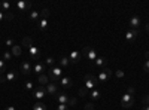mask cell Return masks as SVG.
<instances>
[{"instance_id": "6da1fadb", "label": "cell", "mask_w": 149, "mask_h": 110, "mask_svg": "<svg viewBox=\"0 0 149 110\" xmlns=\"http://www.w3.org/2000/svg\"><path fill=\"white\" fill-rule=\"evenodd\" d=\"M22 48H29V57H30V59H39L40 58L39 48H36L33 45V40L30 37H24L22 39Z\"/></svg>"}, {"instance_id": "7a4b0ae2", "label": "cell", "mask_w": 149, "mask_h": 110, "mask_svg": "<svg viewBox=\"0 0 149 110\" xmlns=\"http://www.w3.org/2000/svg\"><path fill=\"white\" fill-rule=\"evenodd\" d=\"M46 76L49 77V82H54V83H57V82L61 79V76H63V68H61L60 66L49 67V68L46 70Z\"/></svg>"}, {"instance_id": "3957f363", "label": "cell", "mask_w": 149, "mask_h": 110, "mask_svg": "<svg viewBox=\"0 0 149 110\" xmlns=\"http://www.w3.org/2000/svg\"><path fill=\"white\" fill-rule=\"evenodd\" d=\"M81 55L84 57V58H86L90 61V63H93L94 64V61L97 59V51L94 49V48H90V46H84L82 48V51H81Z\"/></svg>"}, {"instance_id": "277c9868", "label": "cell", "mask_w": 149, "mask_h": 110, "mask_svg": "<svg viewBox=\"0 0 149 110\" xmlns=\"http://www.w3.org/2000/svg\"><path fill=\"white\" fill-rule=\"evenodd\" d=\"M84 80H85V86H84V88H85L86 91H88V92H90V91H93V89H95L97 83H98L97 77H95V76H93L91 73H88V75L85 76V79H84Z\"/></svg>"}, {"instance_id": "5b68a950", "label": "cell", "mask_w": 149, "mask_h": 110, "mask_svg": "<svg viewBox=\"0 0 149 110\" xmlns=\"http://www.w3.org/2000/svg\"><path fill=\"white\" fill-rule=\"evenodd\" d=\"M121 104H122L124 109H131L134 106V97L130 92H125L121 98Z\"/></svg>"}, {"instance_id": "8992f818", "label": "cell", "mask_w": 149, "mask_h": 110, "mask_svg": "<svg viewBox=\"0 0 149 110\" xmlns=\"http://www.w3.org/2000/svg\"><path fill=\"white\" fill-rule=\"evenodd\" d=\"M112 73H113V71H112L110 68L104 67V68H103L100 73H98V77H97V80L100 82V83H104V82H107V79L112 76Z\"/></svg>"}, {"instance_id": "52a82bcc", "label": "cell", "mask_w": 149, "mask_h": 110, "mask_svg": "<svg viewBox=\"0 0 149 110\" xmlns=\"http://www.w3.org/2000/svg\"><path fill=\"white\" fill-rule=\"evenodd\" d=\"M45 95H46V86H42V85H39V86L33 91V97L37 101H40L42 98H45Z\"/></svg>"}, {"instance_id": "ba28073f", "label": "cell", "mask_w": 149, "mask_h": 110, "mask_svg": "<svg viewBox=\"0 0 149 110\" xmlns=\"http://www.w3.org/2000/svg\"><path fill=\"white\" fill-rule=\"evenodd\" d=\"M54 98L58 101V104H69V100H70V95L63 92V91H58V94L54 97Z\"/></svg>"}, {"instance_id": "9c48e42d", "label": "cell", "mask_w": 149, "mask_h": 110, "mask_svg": "<svg viewBox=\"0 0 149 110\" xmlns=\"http://www.w3.org/2000/svg\"><path fill=\"white\" fill-rule=\"evenodd\" d=\"M33 71L36 73L37 76H40V75H45L46 73V66H45V63H34V66H33Z\"/></svg>"}, {"instance_id": "30bf717a", "label": "cell", "mask_w": 149, "mask_h": 110, "mask_svg": "<svg viewBox=\"0 0 149 110\" xmlns=\"http://www.w3.org/2000/svg\"><path fill=\"white\" fill-rule=\"evenodd\" d=\"M137 36H139V30H134V28H130L127 33H125V40L128 43H133L136 39H137Z\"/></svg>"}, {"instance_id": "8fae6325", "label": "cell", "mask_w": 149, "mask_h": 110, "mask_svg": "<svg viewBox=\"0 0 149 110\" xmlns=\"http://www.w3.org/2000/svg\"><path fill=\"white\" fill-rule=\"evenodd\" d=\"M58 83H60L61 88H72L73 86V79L70 76H63L58 80Z\"/></svg>"}, {"instance_id": "7c38bea8", "label": "cell", "mask_w": 149, "mask_h": 110, "mask_svg": "<svg viewBox=\"0 0 149 110\" xmlns=\"http://www.w3.org/2000/svg\"><path fill=\"white\" fill-rule=\"evenodd\" d=\"M31 71H33V68H31V66H30L29 61H22L21 66H19V73H22V75H26V76H29Z\"/></svg>"}, {"instance_id": "4fadbf2b", "label": "cell", "mask_w": 149, "mask_h": 110, "mask_svg": "<svg viewBox=\"0 0 149 110\" xmlns=\"http://www.w3.org/2000/svg\"><path fill=\"white\" fill-rule=\"evenodd\" d=\"M15 8H17L19 12L29 10V9H31V2H24V0H19V2L15 3Z\"/></svg>"}, {"instance_id": "5bb4252c", "label": "cell", "mask_w": 149, "mask_h": 110, "mask_svg": "<svg viewBox=\"0 0 149 110\" xmlns=\"http://www.w3.org/2000/svg\"><path fill=\"white\" fill-rule=\"evenodd\" d=\"M46 94H49V95H57L58 94V85L57 83H54V82H49L48 85H46Z\"/></svg>"}, {"instance_id": "9a60e30c", "label": "cell", "mask_w": 149, "mask_h": 110, "mask_svg": "<svg viewBox=\"0 0 149 110\" xmlns=\"http://www.w3.org/2000/svg\"><path fill=\"white\" fill-rule=\"evenodd\" d=\"M69 61L70 63H73V64H76V63H79L81 61V58H82V55H81V52H78V51H72L70 54H69Z\"/></svg>"}, {"instance_id": "2e32d148", "label": "cell", "mask_w": 149, "mask_h": 110, "mask_svg": "<svg viewBox=\"0 0 149 110\" xmlns=\"http://www.w3.org/2000/svg\"><path fill=\"white\" fill-rule=\"evenodd\" d=\"M19 75V70H10V71H6V75H5V79L6 82H14Z\"/></svg>"}, {"instance_id": "e0dca14e", "label": "cell", "mask_w": 149, "mask_h": 110, "mask_svg": "<svg viewBox=\"0 0 149 110\" xmlns=\"http://www.w3.org/2000/svg\"><path fill=\"white\" fill-rule=\"evenodd\" d=\"M130 26H131V28L137 30V28L142 26V19H140V17H137V15L131 17V18H130Z\"/></svg>"}, {"instance_id": "ac0fdd59", "label": "cell", "mask_w": 149, "mask_h": 110, "mask_svg": "<svg viewBox=\"0 0 149 110\" xmlns=\"http://www.w3.org/2000/svg\"><path fill=\"white\" fill-rule=\"evenodd\" d=\"M48 27H49L48 19H46V18H40V19H39V22H37V28H39L40 31H46V30H48Z\"/></svg>"}, {"instance_id": "d6986e66", "label": "cell", "mask_w": 149, "mask_h": 110, "mask_svg": "<svg viewBox=\"0 0 149 110\" xmlns=\"http://www.w3.org/2000/svg\"><path fill=\"white\" fill-rule=\"evenodd\" d=\"M94 64L98 67V68H104L106 64H107V59L104 57H97V59L94 61Z\"/></svg>"}, {"instance_id": "ffe728a7", "label": "cell", "mask_w": 149, "mask_h": 110, "mask_svg": "<svg viewBox=\"0 0 149 110\" xmlns=\"http://www.w3.org/2000/svg\"><path fill=\"white\" fill-rule=\"evenodd\" d=\"M39 19H40V12L39 10H30V21L37 24Z\"/></svg>"}, {"instance_id": "44dd1931", "label": "cell", "mask_w": 149, "mask_h": 110, "mask_svg": "<svg viewBox=\"0 0 149 110\" xmlns=\"http://www.w3.org/2000/svg\"><path fill=\"white\" fill-rule=\"evenodd\" d=\"M12 9V5L9 2H0V10H3L5 14H8V12H10Z\"/></svg>"}, {"instance_id": "7402d4cb", "label": "cell", "mask_w": 149, "mask_h": 110, "mask_svg": "<svg viewBox=\"0 0 149 110\" xmlns=\"http://www.w3.org/2000/svg\"><path fill=\"white\" fill-rule=\"evenodd\" d=\"M37 80H39V83L42 85V86H46V85L49 83V77L46 75H40V76H37Z\"/></svg>"}, {"instance_id": "603a6c76", "label": "cell", "mask_w": 149, "mask_h": 110, "mask_svg": "<svg viewBox=\"0 0 149 110\" xmlns=\"http://www.w3.org/2000/svg\"><path fill=\"white\" fill-rule=\"evenodd\" d=\"M10 54L14 55V57H19V55H21V46L14 45V46L10 48Z\"/></svg>"}, {"instance_id": "cb8c5ba5", "label": "cell", "mask_w": 149, "mask_h": 110, "mask_svg": "<svg viewBox=\"0 0 149 110\" xmlns=\"http://www.w3.org/2000/svg\"><path fill=\"white\" fill-rule=\"evenodd\" d=\"M69 66H70L69 58H67V57H61V58H60V67H61V68H66V67H69Z\"/></svg>"}, {"instance_id": "d4e9b609", "label": "cell", "mask_w": 149, "mask_h": 110, "mask_svg": "<svg viewBox=\"0 0 149 110\" xmlns=\"http://www.w3.org/2000/svg\"><path fill=\"white\" fill-rule=\"evenodd\" d=\"M90 97H91L93 100H100L102 94H100V91H98V89H93V91H90Z\"/></svg>"}, {"instance_id": "484cf974", "label": "cell", "mask_w": 149, "mask_h": 110, "mask_svg": "<svg viewBox=\"0 0 149 110\" xmlns=\"http://www.w3.org/2000/svg\"><path fill=\"white\" fill-rule=\"evenodd\" d=\"M33 110H48V107H46L43 103L37 101V103H34V106H33Z\"/></svg>"}, {"instance_id": "4316f807", "label": "cell", "mask_w": 149, "mask_h": 110, "mask_svg": "<svg viewBox=\"0 0 149 110\" xmlns=\"http://www.w3.org/2000/svg\"><path fill=\"white\" fill-rule=\"evenodd\" d=\"M45 66H48V67H54V66H55V58L48 57V58L45 59Z\"/></svg>"}, {"instance_id": "83f0119b", "label": "cell", "mask_w": 149, "mask_h": 110, "mask_svg": "<svg viewBox=\"0 0 149 110\" xmlns=\"http://www.w3.org/2000/svg\"><path fill=\"white\" fill-rule=\"evenodd\" d=\"M3 73H6V64L3 59H0V76H3Z\"/></svg>"}, {"instance_id": "f1b7e54d", "label": "cell", "mask_w": 149, "mask_h": 110, "mask_svg": "<svg viewBox=\"0 0 149 110\" xmlns=\"http://www.w3.org/2000/svg\"><path fill=\"white\" fill-rule=\"evenodd\" d=\"M33 86H34V83H33L31 80H26V83H24V88H26L27 91H31Z\"/></svg>"}, {"instance_id": "f546056e", "label": "cell", "mask_w": 149, "mask_h": 110, "mask_svg": "<svg viewBox=\"0 0 149 110\" xmlns=\"http://www.w3.org/2000/svg\"><path fill=\"white\" fill-rule=\"evenodd\" d=\"M40 18H46V19L49 18V9H46V8L42 9V12H40Z\"/></svg>"}, {"instance_id": "4dcf8cb0", "label": "cell", "mask_w": 149, "mask_h": 110, "mask_svg": "<svg viewBox=\"0 0 149 110\" xmlns=\"http://www.w3.org/2000/svg\"><path fill=\"white\" fill-rule=\"evenodd\" d=\"M70 107H69V104H58L57 107H55V110H69Z\"/></svg>"}, {"instance_id": "1f68e13d", "label": "cell", "mask_w": 149, "mask_h": 110, "mask_svg": "<svg viewBox=\"0 0 149 110\" xmlns=\"http://www.w3.org/2000/svg\"><path fill=\"white\" fill-rule=\"evenodd\" d=\"M78 100L74 98V97H70V100H69V107H73V106H76Z\"/></svg>"}, {"instance_id": "d6a6232c", "label": "cell", "mask_w": 149, "mask_h": 110, "mask_svg": "<svg viewBox=\"0 0 149 110\" xmlns=\"http://www.w3.org/2000/svg\"><path fill=\"white\" fill-rule=\"evenodd\" d=\"M12 57H14V55H12L9 51H5V52H3V58H5V59L9 61V59H12Z\"/></svg>"}, {"instance_id": "836d02e7", "label": "cell", "mask_w": 149, "mask_h": 110, "mask_svg": "<svg viewBox=\"0 0 149 110\" xmlns=\"http://www.w3.org/2000/svg\"><path fill=\"white\" fill-rule=\"evenodd\" d=\"M85 110H95V107H94L93 103H86L85 104Z\"/></svg>"}, {"instance_id": "e575fe53", "label": "cell", "mask_w": 149, "mask_h": 110, "mask_svg": "<svg viewBox=\"0 0 149 110\" xmlns=\"http://www.w3.org/2000/svg\"><path fill=\"white\" fill-rule=\"evenodd\" d=\"M115 75H116V77H119V79H121V77L125 76V73H124L122 70H116V71H115Z\"/></svg>"}, {"instance_id": "d590c367", "label": "cell", "mask_w": 149, "mask_h": 110, "mask_svg": "<svg viewBox=\"0 0 149 110\" xmlns=\"http://www.w3.org/2000/svg\"><path fill=\"white\" fill-rule=\"evenodd\" d=\"M14 45H15V42L12 39H6V48H12Z\"/></svg>"}, {"instance_id": "8d00e7d4", "label": "cell", "mask_w": 149, "mask_h": 110, "mask_svg": "<svg viewBox=\"0 0 149 110\" xmlns=\"http://www.w3.org/2000/svg\"><path fill=\"white\" fill-rule=\"evenodd\" d=\"M143 70H145L146 73H149V59H146V61H145V64H143Z\"/></svg>"}, {"instance_id": "74e56055", "label": "cell", "mask_w": 149, "mask_h": 110, "mask_svg": "<svg viewBox=\"0 0 149 110\" xmlns=\"http://www.w3.org/2000/svg\"><path fill=\"white\" fill-rule=\"evenodd\" d=\"M142 101H143V104H145V106H148V104H149V94L143 97V98H142Z\"/></svg>"}, {"instance_id": "f35d334b", "label": "cell", "mask_w": 149, "mask_h": 110, "mask_svg": "<svg viewBox=\"0 0 149 110\" xmlns=\"http://www.w3.org/2000/svg\"><path fill=\"white\" fill-rule=\"evenodd\" d=\"M3 19H6V14H5L3 10H0V22H2Z\"/></svg>"}, {"instance_id": "ab89813d", "label": "cell", "mask_w": 149, "mask_h": 110, "mask_svg": "<svg viewBox=\"0 0 149 110\" xmlns=\"http://www.w3.org/2000/svg\"><path fill=\"white\" fill-rule=\"evenodd\" d=\"M6 19H14V14H12V12H8V14H6Z\"/></svg>"}, {"instance_id": "60d3db41", "label": "cell", "mask_w": 149, "mask_h": 110, "mask_svg": "<svg viewBox=\"0 0 149 110\" xmlns=\"http://www.w3.org/2000/svg\"><path fill=\"white\" fill-rule=\"evenodd\" d=\"M127 92H130L131 95H134V94H136V89H134V88H128V91H127Z\"/></svg>"}, {"instance_id": "b9f144b4", "label": "cell", "mask_w": 149, "mask_h": 110, "mask_svg": "<svg viewBox=\"0 0 149 110\" xmlns=\"http://www.w3.org/2000/svg\"><path fill=\"white\" fill-rule=\"evenodd\" d=\"M0 83H6V79H5V75L0 76Z\"/></svg>"}, {"instance_id": "7bdbcfd3", "label": "cell", "mask_w": 149, "mask_h": 110, "mask_svg": "<svg viewBox=\"0 0 149 110\" xmlns=\"http://www.w3.org/2000/svg\"><path fill=\"white\" fill-rule=\"evenodd\" d=\"M5 110H17V109H15V107H14V106H8V107H6V109H5Z\"/></svg>"}, {"instance_id": "ee69618b", "label": "cell", "mask_w": 149, "mask_h": 110, "mask_svg": "<svg viewBox=\"0 0 149 110\" xmlns=\"http://www.w3.org/2000/svg\"><path fill=\"white\" fill-rule=\"evenodd\" d=\"M145 57H146V59H149V51H146V52H145Z\"/></svg>"}, {"instance_id": "f6af8a7d", "label": "cell", "mask_w": 149, "mask_h": 110, "mask_svg": "<svg viewBox=\"0 0 149 110\" xmlns=\"http://www.w3.org/2000/svg\"><path fill=\"white\" fill-rule=\"evenodd\" d=\"M142 110H149V104H148V106H145V107H142Z\"/></svg>"}, {"instance_id": "bcb514c9", "label": "cell", "mask_w": 149, "mask_h": 110, "mask_svg": "<svg viewBox=\"0 0 149 110\" xmlns=\"http://www.w3.org/2000/svg\"><path fill=\"white\" fill-rule=\"evenodd\" d=\"M146 31H148V34H149V22L146 24Z\"/></svg>"}]
</instances>
